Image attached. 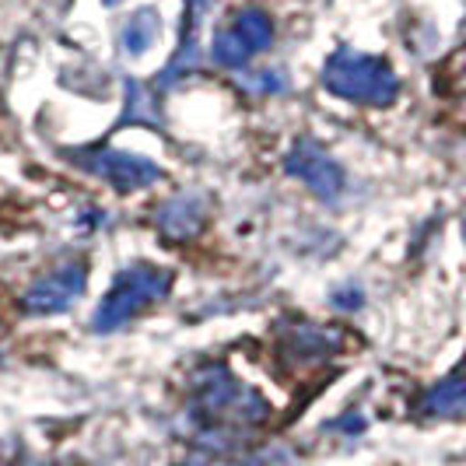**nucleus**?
Instances as JSON below:
<instances>
[{
  "mask_svg": "<svg viewBox=\"0 0 466 466\" xmlns=\"http://www.w3.org/2000/svg\"><path fill=\"white\" fill-rule=\"evenodd\" d=\"M428 407L431 410H439V414H452V410H466V365L460 372L452 375L449 382H442L431 400H428Z\"/></svg>",
  "mask_w": 466,
  "mask_h": 466,
  "instance_id": "1a4fd4ad",
  "label": "nucleus"
},
{
  "mask_svg": "<svg viewBox=\"0 0 466 466\" xmlns=\"http://www.w3.org/2000/svg\"><path fill=\"white\" fill-rule=\"evenodd\" d=\"M323 85L344 102L354 106H390L397 98V74L393 67L372 56V53H358V49H337L323 67Z\"/></svg>",
  "mask_w": 466,
  "mask_h": 466,
  "instance_id": "f257e3e1",
  "label": "nucleus"
},
{
  "mask_svg": "<svg viewBox=\"0 0 466 466\" xmlns=\"http://www.w3.org/2000/svg\"><path fill=\"white\" fill-rule=\"evenodd\" d=\"M288 172L299 176L319 200H333V197H340V189H344V172H340V165L333 162L327 151L309 137L299 140V144L291 147V155H288Z\"/></svg>",
  "mask_w": 466,
  "mask_h": 466,
  "instance_id": "39448f33",
  "label": "nucleus"
},
{
  "mask_svg": "<svg viewBox=\"0 0 466 466\" xmlns=\"http://www.w3.org/2000/svg\"><path fill=\"white\" fill-rule=\"evenodd\" d=\"M158 35H162V15L155 7H137L119 28V46L127 56H140L158 43Z\"/></svg>",
  "mask_w": 466,
  "mask_h": 466,
  "instance_id": "0eeeda50",
  "label": "nucleus"
},
{
  "mask_svg": "<svg viewBox=\"0 0 466 466\" xmlns=\"http://www.w3.org/2000/svg\"><path fill=\"white\" fill-rule=\"evenodd\" d=\"M81 291H85V263L81 259H64L32 284L25 305H28V312H64L74 305V299Z\"/></svg>",
  "mask_w": 466,
  "mask_h": 466,
  "instance_id": "423d86ee",
  "label": "nucleus"
},
{
  "mask_svg": "<svg viewBox=\"0 0 466 466\" xmlns=\"http://www.w3.org/2000/svg\"><path fill=\"white\" fill-rule=\"evenodd\" d=\"M270 43H274V22H270V15L259 11V7H242V11H235L232 18L225 22V28H218L210 56L221 67H242L257 53H263Z\"/></svg>",
  "mask_w": 466,
  "mask_h": 466,
  "instance_id": "7ed1b4c3",
  "label": "nucleus"
},
{
  "mask_svg": "<svg viewBox=\"0 0 466 466\" xmlns=\"http://www.w3.org/2000/svg\"><path fill=\"white\" fill-rule=\"evenodd\" d=\"M81 162L88 172H95L98 179H106L116 193H134V189L151 187L158 179V168L147 162V158H137L130 151H116V147H98V151H85Z\"/></svg>",
  "mask_w": 466,
  "mask_h": 466,
  "instance_id": "20e7f679",
  "label": "nucleus"
},
{
  "mask_svg": "<svg viewBox=\"0 0 466 466\" xmlns=\"http://www.w3.org/2000/svg\"><path fill=\"white\" fill-rule=\"evenodd\" d=\"M200 221H204V204L193 193L176 197V200H168L162 208V232L168 238H189L200 228Z\"/></svg>",
  "mask_w": 466,
  "mask_h": 466,
  "instance_id": "6e6552de",
  "label": "nucleus"
},
{
  "mask_svg": "<svg viewBox=\"0 0 466 466\" xmlns=\"http://www.w3.org/2000/svg\"><path fill=\"white\" fill-rule=\"evenodd\" d=\"M168 288H172V274L162 270V267L134 263V267L119 270L116 280H113V288L106 291V299H102L98 312H95L92 327L98 329V333L127 327L144 305L165 299Z\"/></svg>",
  "mask_w": 466,
  "mask_h": 466,
  "instance_id": "f03ea898",
  "label": "nucleus"
}]
</instances>
